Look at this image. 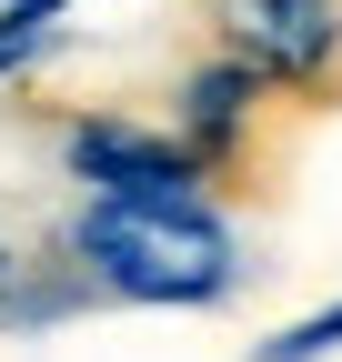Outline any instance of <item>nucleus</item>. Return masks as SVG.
I'll list each match as a JSON object with an SVG mask.
<instances>
[{"label": "nucleus", "mask_w": 342, "mask_h": 362, "mask_svg": "<svg viewBox=\"0 0 342 362\" xmlns=\"http://www.w3.org/2000/svg\"><path fill=\"white\" fill-rule=\"evenodd\" d=\"M272 111H282V101H272L242 61H222V51H201L182 81H171V131H182V151L211 171V192H222V181H252Z\"/></svg>", "instance_id": "4"}, {"label": "nucleus", "mask_w": 342, "mask_h": 362, "mask_svg": "<svg viewBox=\"0 0 342 362\" xmlns=\"http://www.w3.org/2000/svg\"><path fill=\"white\" fill-rule=\"evenodd\" d=\"M61 171L81 181V192H101V202H222L211 171L182 151L171 121L111 111V101H91V111L61 121Z\"/></svg>", "instance_id": "3"}, {"label": "nucleus", "mask_w": 342, "mask_h": 362, "mask_svg": "<svg viewBox=\"0 0 342 362\" xmlns=\"http://www.w3.org/2000/svg\"><path fill=\"white\" fill-rule=\"evenodd\" d=\"M20 282H30V252L0 232V332H11V302H20Z\"/></svg>", "instance_id": "7"}, {"label": "nucleus", "mask_w": 342, "mask_h": 362, "mask_svg": "<svg viewBox=\"0 0 342 362\" xmlns=\"http://www.w3.org/2000/svg\"><path fill=\"white\" fill-rule=\"evenodd\" d=\"M51 262L91 302L131 312H222L242 292V232L222 202H101L81 192L51 232Z\"/></svg>", "instance_id": "1"}, {"label": "nucleus", "mask_w": 342, "mask_h": 362, "mask_svg": "<svg viewBox=\"0 0 342 362\" xmlns=\"http://www.w3.org/2000/svg\"><path fill=\"white\" fill-rule=\"evenodd\" d=\"M211 51L242 61L252 81L292 111L342 101V0H201Z\"/></svg>", "instance_id": "2"}, {"label": "nucleus", "mask_w": 342, "mask_h": 362, "mask_svg": "<svg viewBox=\"0 0 342 362\" xmlns=\"http://www.w3.org/2000/svg\"><path fill=\"white\" fill-rule=\"evenodd\" d=\"M332 352H342V292L322 312H302V322H282V332L252 342V362H332Z\"/></svg>", "instance_id": "6"}, {"label": "nucleus", "mask_w": 342, "mask_h": 362, "mask_svg": "<svg viewBox=\"0 0 342 362\" xmlns=\"http://www.w3.org/2000/svg\"><path fill=\"white\" fill-rule=\"evenodd\" d=\"M71 11H81V0H0V81H30Z\"/></svg>", "instance_id": "5"}]
</instances>
